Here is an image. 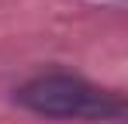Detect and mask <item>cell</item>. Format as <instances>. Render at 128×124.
Segmentation results:
<instances>
[{
    "instance_id": "cell-1",
    "label": "cell",
    "mask_w": 128,
    "mask_h": 124,
    "mask_svg": "<svg viewBox=\"0 0 128 124\" xmlns=\"http://www.w3.org/2000/svg\"><path fill=\"white\" fill-rule=\"evenodd\" d=\"M18 103L59 121H118L125 103L118 93H107L94 83L69 72H42L18 90Z\"/></svg>"
}]
</instances>
